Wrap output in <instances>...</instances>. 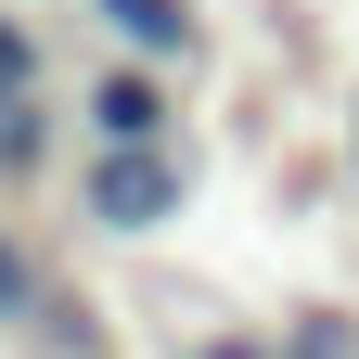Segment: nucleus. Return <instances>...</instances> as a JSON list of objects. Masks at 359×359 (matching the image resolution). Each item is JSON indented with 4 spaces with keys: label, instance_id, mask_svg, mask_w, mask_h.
Here are the masks:
<instances>
[{
    "label": "nucleus",
    "instance_id": "1",
    "mask_svg": "<svg viewBox=\"0 0 359 359\" xmlns=\"http://www.w3.org/2000/svg\"><path fill=\"white\" fill-rule=\"evenodd\" d=\"M180 193H193V167H180V154H90V167H77V218H90V231H116V244L167 231Z\"/></svg>",
    "mask_w": 359,
    "mask_h": 359
},
{
    "label": "nucleus",
    "instance_id": "2",
    "mask_svg": "<svg viewBox=\"0 0 359 359\" xmlns=\"http://www.w3.org/2000/svg\"><path fill=\"white\" fill-rule=\"evenodd\" d=\"M77 103H90V154H180V103L154 65H103Z\"/></svg>",
    "mask_w": 359,
    "mask_h": 359
},
{
    "label": "nucleus",
    "instance_id": "3",
    "mask_svg": "<svg viewBox=\"0 0 359 359\" xmlns=\"http://www.w3.org/2000/svg\"><path fill=\"white\" fill-rule=\"evenodd\" d=\"M90 13H103V26L128 39V65H154V77L205 52V26H193V0H90Z\"/></svg>",
    "mask_w": 359,
    "mask_h": 359
},
{
    "label": "nucleus",
    "instance_id": "4",
    "mask_svg": "<svg viewBox=\"0 0 359 359\" xmlns=\"http://www.w3.org/2000/svg\"><path fill=\"white\" fill-rule=\"evenodd\" d=\"M39 167V90H0V180Z\"/></svg>",
    "mask_w": 359,
    "mask_h": 359
},
{
    "label": "nucleus",
    "instance_id": "5",
    "mask_svg": "<svg viewBox=\"0 0 359 359\" xmlns=\"http://www.w3.org/2000/svg\"><path fill=\"white\" fill-rule=\"evenodd\" d=\"M26 308H39V257L0 231V321H26Z\"/></svg>",
    "mask_w": 359,
    "mask_h": 359
},
{
    "label": "nucleus",
    "instance_id": "6",
    "mask_svg": "<svg viewBox=\"0 0 359 359\" xmlns=\"http://www.w3.org/2000/svg\"><path fill=\"white\" fill-rule=\"evenodd\" d=\"M0 90H39V52H26V26L0 13Z\"/></svg>",
    "mask_w": 359,
    "mask_h": 359
},
{
    "label": "nucleus",
    "instance_id": "7",
    "mask_svg": "<svg viewBox=\"0 0 359 359\" xmlns=\"http://www.w3.org/2000/svg\"><path fill=\"white\" fill-rule=\"evenodd\" d=\"M295 359H359V346H346V321H308V334H295Z\"/></svg>",
    "mask_w": 359,
    "mask_h": 359
},
{
    "label": "nucleus",
    "instance_id": "8",
    "mask_svg": "<svg viewBox=\"0 0 359 359\" xmlns=\"http://www.w3.org/2000/svg\"><path fill=\"white\" fill-rule=\"evenodd\" d=\"M193 359H269V346H257V334H205Z\"/></svg>",
    "mask_w": 359,
    "mask_h": 359
}]
</instances>
